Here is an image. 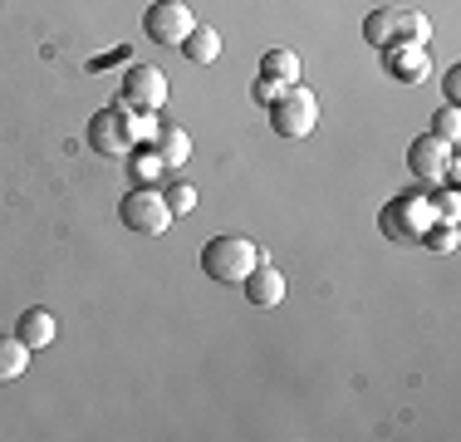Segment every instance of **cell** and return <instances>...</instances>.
Returning a JSON list of instances; mask_svg holds the SVG:
<instances>
[{"mask_svg":"<svg viewBox=\"0 0 461 442\" xmlns=\"http://www.w3.org/2000/svg\"><path fill=\"white\" fill-rule=\"evenodd\" d=\"M260 261V246L250 236H236V231H226V236H212L202 246V271L212 275L216 285H236L246 281L250 271H256Z\"/></svg>","mask_w":461,"mask_h":442,"instance_id":"cell-1","label":"cell"},{"mask_svg":"<svg viewBox=\"0 0 461 442\" xmlns=\"http://www.w3.org/2000/svg\"><path fill=\"white\" fill-rule=\"evenodd\" d=\"M364 40L378 44V50H388V44H427V40H432V20H427L422 10H408V5L368 10Z\"/></svg>","mask_w":461,"mask_h":442,"instance_id":"cell-2","label":"cell"},{"mask_svg":"<svg viewBox=\"0 0 461 442\" xmlns=\"http://www.w3.org/2000/svg\"><path fill=\"white\" fill-rule=\"evenodd\" d=\"M314 124H320V98L304 84H290L270 98V128H276L280 138H310Z\"/></svg>","mask_w":461,"mask_h":442,"instance_id":"cell-3","label":"cell"},{"mask_svg":"<svg viewBox=\"0 0 461 442\" xmlns=\"http://www.w3.org/2000/svg\"><path fill=\"white\" fill-rule=\"evenodd\" d=\"M138 143V118L123 104H108L89 118V148L98 158H128Z\"/></svg>","mask_w":461,"mask_h":442,"instance_id":"cell-4","label":"cell"},{"mask_svg":"<svg viewBox=\"0 0 461 442\" xmlns=\"http://www.w3.org/2000/svg\"><path fill=\"white\" fill-rule=\"evenodd\" d=\"M118 221H123L133 236H162V231L172 226L167 197L152 192V187H133V192H123V202H118Z\"/></svg>","mask_w":461,"mask_h":442,"instance_id":"cell-5","label":"cell"},{"mask_svg":"<svg viewBox=\"0 0 461 442\" xmlns=\"http://www.w3.org/2000/svg\"><path fill=\"white\" fill-rule=\"evenodd\" d=\"M378 226H383L388 241H417L427 226H432V207H427V197L402 192V197H393V202L378 212Z\"/></svg>","mask_w":461,"mask_h":442,"instance_id":"cell-6","label":"cell"},{"mask_svg":"<svg viewBox=\"0 0 461 442\" xmlns=\"http://www.w3.org/2000/svg\"><path fill=\"white\" fill-rule=\"evenodd\" d=\"M118 104H123L128 114H158V108L167 104V74L152 69V64H133V69L123 74V84H118Z\"/></svg>","mask_w":461,"mask_h":442,"instance_id":"cell-7","label":"cell"},{"mask_svg":"<svg viewBox=\"0 0 461 442\" xmlns=\"http://www.w3.org/2000/svg\"><path fill=\"white\" fill-rule=\"evenodd\" d=\"M408 168L417 182H442V177H456V158H452V143H442L432 128L427 133H417L412 138V148H408Z\"/></svg>","mask_w":461,"mask_h":442,"instance_id":"cell-8","label":"cell"},{"mask_svg":"<svg viewBox=\"0 0 461 442\" xmlns=\"http://www.w3.org/2000/svg\"><path fill=\"white\" fill-rule=\"evenodd\" d=\"M196 15L186 0H158V5H148V15H142V30H148V40L158 44H182L192 35Z\"/></svg>","mask_w":461,"mask_h":442,"instance_id":"cell-9","label":"cell"},{"mask_svg":"<svg viewBox=\"0 0 461 442\" xmlns=\"http://www.w3.org/2000/svg\"><path fill=\"white\" fill-rule=\"evenodd\" d=\"M383 69L398 84H422L432 74V50L427 44H388L383 50Z\"/></svg>","mask_w":461,"mask_h":442,"instance_id":"cell-10","label":"cell"},{"mask_svg":"<svg viewBox=\"0 0 461 442\" xmlns=\"http://www.w3.org/2000/svg\"><path fill=\"white\" fill-rule=\"evenodd\" d=\"M240 285H246V300L256 305V309H276V305L285 300V275H280L266 256L256 261V271H250Z\"/></svg>","mask_w":461,"mask_h":442,"instance_id":"cell-11","label":"cell"},{"mask_svg":"<svg viewBox=\"0 0 461 442\" xmlns=\"http://www.w3.org/2000/svg\"><path fill=\"white\" fill-rule=\"evenodd\" d=\"M15 339H20L30 354L50 349V345H54V315H50V309H40V305L25 309V315H20V325H15Z\"/></svg>","mask_w":461,"mask_h":442,"instance_id":"cell-12","label":"cell"},{"mask_svg":"<svg viewBox=\"0 0 461 442\" xmlns=\"http://www.w3.org/2000/svg\"><path fill=\"white\" fill-rule=\"evenodd\" d=\"M152 148H158L162 168H182V162L192 158V138H186V128H177V124L152 128Z\"/></svg>","mask_w":461,"mask_h":442,"instance_id":"cell-13","label":"cell"},{"mask_svg":"<svg viewBox=\"0 0 461 442\" xmlns=\"http://www.w3.org/2000/svg\"><path fill=\"white\" fill-rule=\"evenodd\" d=\"M177 50L186 54V64H216L221 60V35H216L212 25H192V35H186Z\"/></svg>","mask_w":461,"mask_h":442,"instance_id":"cell-14","label":"cell"},{"mask_svg":"<svg viewBox=\"0 0 461 442\" xmlns=\"http://www.w3.org/2000/svg\"><path fill=\"white\" fill-rule=\"evenodd\" d=\"M260 79H276L280 88L300 84V54L294 50H266L260 54Z\"/></svg>","mask_w":461,"mask_h":442,"instance_id":"cell-15","label":"cell"},{"mask_svg":"<svg viewBox=\"0 0 461 442\" xmlns=\"http://www.w3.org/2000/svg\"><path fill=\"white\" fill-rule=\"evenodd\" d=\"M30 369V349L15 335H0V383H15Z\"/></svg>","mask_w":461,"mask_h":442,"instance_id":"cell-16","label":"cell"},{"mask_svg":"<svg viewBox=\"0 0 461 442\" xmlns=\"http://www.w3.org/2000/svg\"><path fill=\"white\" fill-rule=\"evenodd\" d=\"M417 241H422L427 251H456V221H432Z\"/></svg>","mask_w":461,"mask_h":442,"instance_id":"cell-17","label":"cell"},{"mask_svg":"<svg viewBox=\"0 0 461 442\" xmlns=\"http://www.w3.org/2000/svg\"><path fill=\"white\" fill-rule=\"evenodd\" d=\"M432 133H437L442 143H456V133H461V114H456V104H447L442 114L432 118Z\"/></svg>","mask_w":461,"mask_h":442,"instance_id":"cell-18","label":"cell"},{"mask_svg":"<svg viewBox=\"0 0 461 442\" xmlns=\"http://www.w3.org/2000/svg\"><path fill=\"white\" fill-rule=\"evenodd\" d=\"M162 197H167V212H172V216H182V212H192V207H196V187H186V182L167 187Z\"/></svg>","mask_w":461,"mask_h":442,"instance_id":"cell-19","label":"cell"},{"mask_svg":"<svg viewBox=\"0 0 461 442\" xmlns=\"http://www.w3.org/2000/svg\"><path fill=\"white\" fill-rule=\"evenodd\" d=\"M427 207H432V221H456V216H461L456 192H437V197H427Z\"/></svg>","mask_w":461,"mask_h":442,"instance_id":"cell-20","label":"cell"},{"mask_svg":"<svg viewBox=\"0 0 461 442\" xmlns=\"http://www.w3.org/2000/svg\"><path fill=\"white\" fill-rule=\"evenodd\" d=\"M442 88H447V104H461V69H447Z\"/></svg>","mask_w":461,"mask_h":442,"instance_id":"cell-21","label":"cell"},{"mask_svg":"<svg viewBox=\"0 0 461 442\" xmlns=\"http://www.w3.org/2000/svg\"><path fill=\"white\" fill-rule=\"evenodd\" d=\"M276 94H280V84H276V79H260V84H256V98H260V104H270Z\"/></svg>","mask_w":461,"mask_h":442,"instance_id":"cell-22","label":"cell"}]
</instances>
